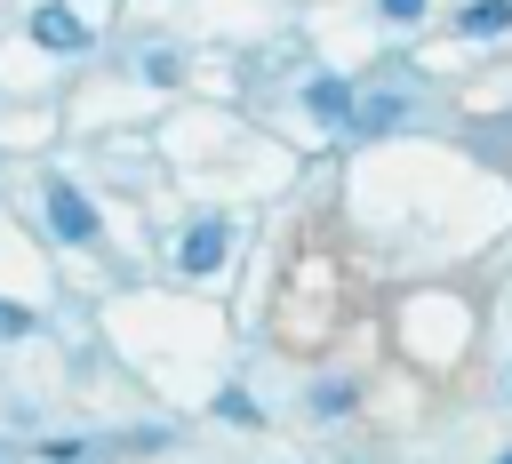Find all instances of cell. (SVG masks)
<instances>
[{"label":"cell","mask_w":512,"mask_h":464,"mask_svg":"<svg viewBox=\"0 0 512 464\" xmlns=\"http://www.w3.org/2000/svg\"><path fill=\"white\" fill-rule=\"evenodd\" d=\"M32 40L56 48V56H72V48H88V24H80L72 8H40V16H32Z\"/></svg>","instance_id":"obj_3"},{"label":"cell","mask_w":512,"mask_h":464,"mask_svg":"<svg viewBox=\"0 0 512 464\" xmlns=\"http://www.w3.org/2000/svg\"><path fill=\"white\" fill-rule=\"evenodd\" d=\"M304 104H312L320 120H352V88H344V80H328V72L304 88Z\"/></svg>","instance_id":"obj_4"},{"label":"cell","mask_w":512,"mask_h":464,"mask_svg":"<svg viewBox=\"0 0 512 464\" xmlns=\"http://www.w3.org/2000/svg\"><path fill=\"white\" fill-rule=\"evenodd\" d=\"M48 224H56V240H96V208H88L64 176L48 184Z\"/></svg>","instance_id":"obj_1"},{"label":"cell","mask_w":512,"mask_h":464,"mask_svg":"<svg viewBox=\"0 0 512 464\" xmlns=\"http://www.w3.org/2000/svg\"><path fill=\"white\" fill-rule=\"evenodd\" d=\"M504 464H512V456H504Z\"/></svg>","instance_id":"obj_9"},{"label":"cell","mask_w":512,"mask_h":464,"mask_svg":"<svg viewBox=\"0 0 512 464\" xmlns=\"http://www.w3.org/2000/svg\"><path fill=\"white\" fill-rule=\"evenodd\" d=\"M224 248H232V232H224V216H200V224L184 232V248H176V264H184V272H216V264H224Z\"/></svg>","instance_id":"obj_2"},{"label":"cell","mask_w":512,"mask_h":464,"mask_svg":"<svg viewBox=\"0 0 512 464\" xmlns=\"http://www.w3.org/2000/svg\"><path fill=\"white\" fill-rule=\"evenodd\" d=\"M384 16H392V24H408V16H424V0H384Z\"/></svg>","instance_id":"obj_8"},{"label":"cell","mask_w":512,"mask_h":464,"mask_svg":"<svg viewBox=\"0 0 512 464\" xmlns=\"http://www.w3.org/2000/svg\"><path fill=\"white\" fill-rule=\"evenodd\" d=\"M24 328H32V312L24 304H0V336H24Z\"/></svg>","instance_id":"obj_7"},{"label":"cell","mask_w":512,"mask_h":464,"mask_svg":"<svg viewBox=\"0 0 512 464\" xmlns=\"http://www.w3.org/2000/svg\"><path fill=\"white\" fill-rule=\"evenodd\" d=\"M512 24V0H472L464 8V32H504Z\"/></svg>","instance_id":"obj_5"},{"label":"cell","mask_w":512,"mask_h":464,"mask_svg":"<svg viewBox=\"0 0 512 464\" xmlns=\"http://www.w3.org/2000/svg\"><path fill=\"white\" fill-rule=\"evenodd\" d=\"M352 120H360V128H392V120H400V96H368Z\"/></svg>","instance_id":"obj_6"}]
</instances>
